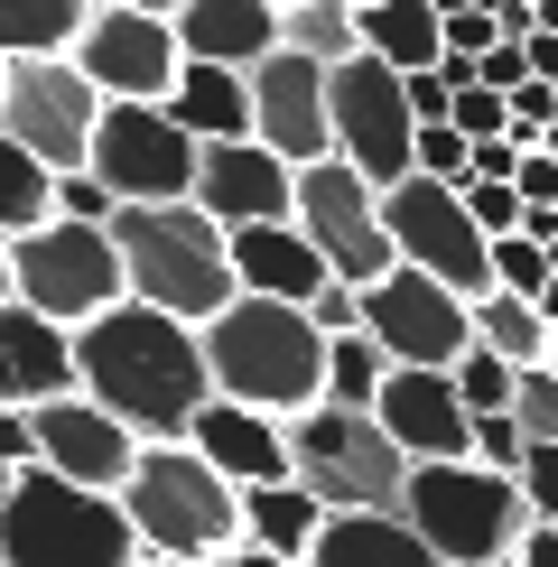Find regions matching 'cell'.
<instances>
[{"label": "cell", "mask_w": 558, "mask_h": 567, "mask_svg": "<svg viewBox=\"0 0 558 567\" xmlns=\"http://www.w3.org/2000/svg\"><path fill=\"white\" fill-rule=\"evenodd\" d=\"M242 493V539L251 549H270V558H308V539L326 522V503L298 475H270V484H232Z\"/></svg>", "instance_id": "cell-26"}, {"label": "cell", "mask_w": 558, "mask_h": 567, "mask_svg": "<svg viewBox=\"0 0 558 567\" xmlns=\"http://www.w3.org/2000/svg\"><path fill=\"white\" fill-rule=\"evenodd\" d=\"M65 56H75V75L103 93V103H168V84H177V29L158 10H112V0H93L84 29L65 38Z\"/></svg>", "instance_id": "cell-15"}, {"label": "cell", "mask_w": 558, "mask_h": 567, "mask_svg": "<svg viewBox=\"0 0 558 567\" xmlns=\"http://www.w3.org/2000/svg\"><path fill=\"white\" fill-rule=\"evenodd\" d=\"M382 233H391V261H410V270H428V279H447L456 298H484L494 289V270H484V233L475 215H465V196L447 177H391L382 196Z\"/></svg>", "instance_id": "cell-10"}, {"label": "cell", "mask_w": 558, "mask_h": 567, "mask_svg": "<svg viewBox=\"0 0 558 567\" xmlns=\"http://www.w3.org/2000/svg\"><path fill=\"white\" fill-rule=\"evenodd\" d=\"M186 205H205L224 233H232V224H279V215H289V158L261 150L251 131H232V140H196V177H186Z\"/></svg>", "instance_id": "cell-18"}, {"label": "cell", "mask_w": 558, "mask_h": 567, "mask_svg": "<svg viewBox=\"0 0 558 567\" xmlns=\"http://www.w3.org/2000/svg\"><path fill=\"white\" fill-rule=\"evenodd\" d=\"M326 150H335L354 177H372V186L410 177V103H401V65L363 56V47L326 65Z\"/></svg>", "instance_id": "cell-11"}, {"label": "cell", "mask_w": 558, "mask_h": 567, "mask_svg": "<svg viewBox=\"0 0 558 567\" xmlns=\"http://www.w3.org/2000/svg\"><path fill=\"white\" fill-rule=\"evenodd\" d=\"M0 261H10V298H29L38 317H56V326H84V317H103V307L122 298V261H112L103 224L46 215L29 233H10Z\"/></svg>", "instance_id": "cell-8"}, {"label": "cell", "mask_w": 558, "mask_h": 567, "mask_svg": "<svg viewBox=\"0 0 558 567\" xmlns=\"http://www.w3.org/2000/svg\"><path fill=\"white\" fill-rule=\"evenodd\" d=\"M196 344H205V382H215L224 400H242V410L289 419V410H308V400H317L326 336L308 326V307H289V298L232 289L215 317L196 326Z\"/></svg>", "instance_id": "cell-2"}, {"label": "cell", "mask_w": 558, "mask_h": 567, "mask_svg": "<svg viewBox=\"0 0 558 567\" xmlns=\"http://www.w3.org/2000/svg\"><path fill=\"white\" fill-rule=\"evenodd\" d=\"M549 363H558V336H549Z\"/></svg>", "instance_id": "cell-50"}, {"label": "cell", "mask_w": 558, "mask_h": 567, "mask_svg": "<svg viewBox=\"0 0 558 567\" xmlns=\"http://www.w3.org/2000/svg\"><path fill=\"white\" fill-rule=\"evenodd\" d=\"M112 10H158V19H168V10H177V0H112Z\"/></svg>", "instance_id": "cell-47"}, {"label": "cell", "mask_w": 558, "mask_h": 567, "mask_svg": "<svg viewBox=\"0 0 558 567\" xmlns=\"http://www.w3.org/2000/svg\"><path fill=\"white\" fill-rule=\"evenodd\" d=\"M279 47H298V56H317V65L354 56V0H289V10H279Z\"/></svg>", "instance_id": "cell-31"}, {"label": "cell", "mask_w": 558, "mask_h": 567, "mask_svg": "<svg viewBox=\"0 0 558 567\" xmlns=\"http://www.w3.org/2000/svg\"><path fill=\"white\" fill-rule=\"evenodd\" d=\"M93 112H103V93L75 75V56H0V131L38 158L46 177L84 168Z\"/></svg>", "instance_id": "cell-12"}, {"label": "cell", "mask_w": 558, "mask_h": 567, "mask_svg": "<svg viewBox=\"0 0 558 567\" xmlns=\"http://www.w3.org/2000/svg\"><path fill=\"white\" fill-rule=\"evenodd\" d=\"M354 10H363V0H354Z\"/></svg>", "instance_id": "cell-52"}, {"label": "cell", "mask_w": 558, "mask_h": 567, "mask_svg": "<svg viewBox=\"0 0 558 567\" xmlns=\"http://www.w3.org/2000/svg\"><path fill=\"white\" fill-rule=\"evenodd\" d=\"M270 10H289V0H270Z\"/></svg>", "instance_id": "cell-51"}, {"label": "cell", "mask_w": 558, "mask_h": 567, "mask_svg": "<svg viewBox=\"0 0 558 567\" xmlns=\"http://www.w3.org/2000/svg\"><path fill=\"white\" fill-rule=\"evenodd\" d=\"M224 261H232V289L289 298V307L326 279V261L308 251V233H298L289 215H279V224H232V233H224Z\"/></svg>", "instance_id": "cell-22"}, {"label": "cell", "mask_w": 558, "mask_h": 567, "mask_svg": "<svg viewBox=\"0 0 558 567\" xmlns=\"http://www.w3.org/2000/svg\"><path fill=\"white\" fill-rule=\"evenodd\" d=\"M382 372H391V353L372 344L363 326H344V336H326V372H317V400H335V410H363Z\"/></svg>", "instance_id": "cell-30"}, {"label": "cell", "mask_w": 558, "mask_h": 567, "mask_svg": "<svg viewBox=\"0 0 558 567\" xmlns=\"http://www.w3.org/2000/svg\"><path fill=\"white\" fill-rule=\"evenodd\" d=\"M168 29H177V56L251 65V56H270V47H279V10H270V0H177Z\"/></svg>", "instance_id": "cell-23"}, {"label": "cell", "mask_w": 558, "mask_h": 567, "mask_svg": "<svg viewBox=\"0 0 558 567\" xmlns=\"http://www.w3.org/2000/svg\"><path fill=\"white\" fill-rule=\"evenodd\" d=\"M382 186L354 177L335 150L308 158V168H289V224L308 233V251L326 261V279H344V289H363V279L391 270V233H382Z\"/></svg>", "instance_id": "cell-9"}, {"label": "cell", "mask_w": 558, "mask_h": 567, "mask_svg": "<svg viewBox=\"0 0 558 567\" xmlns=\"http://www.w3.org/2000/svg\"><path fill=\"white\" fill-rule=\"evenodd\" d=\"M503 567H558V530L549 522H521V539H512Z\"/></svg>", "instance_id": "cell-42"}, {"label": "cell", "mask_w": 558, "mask_h": 567, "mask_svg": "<svg viewBox=\"0 0 558 567\" xmlns=\"http://www.w3.org/2000/svg\"><path fill=\"white\" fill-rule=\"evenodd\" d=\"M84 168L112 186V205H158V196H186V177H196V140L168 122V103H103V112H93Z\"/></svg>", "instance_id": "cell-14"}, {"label": "cell", "mask_w": 558, "mask_h": 567, "mask_svg": "<svg viewBox=\"0 0 558 567\" xmlns=\"http://www.w3.org/2000/svg\"><path fill=\"white\" fill-rule=\"evenodd\" d=\"M447 75H437V65H410V75H401V103H410V122H447Z\"/></svg>", "instance_id": "cell-41"}, {"label": "cell", "mask_w": 558, "mask_h": 567, "mask_svg": "<svg viewBox=\"0 0 558 567\" xmlns=\"http://www.w3.org/2000/svg\"><path fill=\"white\" fill-rule=\"evenodd\" d=\"M354 47L382 65H437V0H363L354 10Z\"/></svg>", "instance_id": "cell-27"}, {"label": "cell", "mask_w": 558, "mask_h": 567, "mask_svg": "<svg viewBox=\"0 0 558 567\" xmlns=\"http://www.w3.org/2000/svg\"><path fill=\"white\" fill-rule=\"evenodd\" d=\"M242 93H251V140L279 150L289 168L326 158V65L298 56V47H270V56L242 65Z\"/></svg>", "instance_id": "cell-16"}, {"label": "cell", "mask_w": 558, "mask_h": 567, "mask_svg": "<svg viewBox=\"0 0 558 567\" xmlns=\"http://www.w3.org/2000/svg\"><path fill=\"white\" fill-rule=\"evenodd\" d=\"M75 336V391L103 400L131 437H186L196 400L215 391L205 382V344L196 326L168 317V307H140V298H112L103 317L65 326Z\"/></svg>", "instance_id": "cell-1"}, {"label": "cell", "mask_w": 558, "mask_h": 567, "mask_svg": "<svg viewBox=\"0 0 558 567\" xmlns=\"http://www.w3.org/2000/svg\"><path fill=\"white\" fill-rule=\"evenodd\" d=\"M29 465V410H0V484Z\"/></svg>", "instance_id": "cell-43"}, {"label": "cell", "mask_w": 558, "mask_h": 567, "mask_svg": "<svg viewBox=\"0 0 558 567\" xmlns=\"http://www.w3.org/2000/svg\"><path fill=\"white\" fill-rule=\"evenodd\" d=\"M0 567H140V539L103 484L19 465L0 484Z\"/></svg>", "instance_id": "cell-6"}, {"label": "cell", "mask_w": 558, "mask_h": 567, "mask_svg": "<svg viewBox=\"0 0 558 567\" xmlns=\"http://www.w3.org/2000/svg\"><path fill=\"white\" fill-rule=\"evenodd\" d=\"M140 567H196V558H140Z\"/></svg>", "instance_id": "cell-48"}, {"label": "cell", "mask_w": 558, "mask_h": 567, "mask_svg": "<svg viewBox=\"0 0 558 567\" xmlns=\"http://www.w3.org/2000/svg\"><path fill=\"white\" fill-rule=\"evenodd\" d=\"M354 326L391 353V363H437V372H447L456 353L475 344V326H465V298L447 289V279L410 270V261H391L382 279H363V289H354Z\"/></svg>", "instance_id": "cell-13"}, {"label": "cell", "mask_w": 558, "mask_h": 567, "mask_svg": "<svg viewBox=\"0 0 558 567\" xmlns=\"http://www.w3.org/2000/svg\"><path fill=\"white\" fill-rule=\"evenodd\" d=\"M503 410H512V429H521L530 446H558V363H549V353L512 372V400H503Z\"/></svg>", "instance_id": "cell-33"}, {"label": "cell", "mask_w": 558, "mask_h": 567, "mask_svg": "<svg viewBox=\"0 0 558 567\" xmlns=\"http://www.w3.org/2000/svg\"><path fill=\"white\" fill-rule=\"evenodd\" d=\"M456 196H465V215H475V233H512L521 224V196L494 186V177H456Z\"/></svg>", "instance_id": "cell-40"}, {"label": "cell", "mask_w": 558, "mask_h": 567, "mask_svg": "<svg viewBox=\"0 0 558 567\" xmlns=\"http://www.w3.org/2000/svg\"><path fill=\"white\" fill-rule=\"evenodd\" d=\"M363 410H372V429L401 446V456H465V419H475L437 363H391Z\"/></svg>", "instance_id": "cell-19"}, {"label": "cell", "mask_w": 558, "mask_h": 567, "mask_svg": "<svg viewBox=\"0 0 558 567\" xmlns=\"http://www.w3.org/2000/svg\"><path fill=\"white\" fill-rule=\"evenodd\" d=\"M112 261H122V298L140 307H168V317L205 326L232 298V261H224V224L186 196L158 205H112Z\"/></svg>", "instance_id": "cell-4"}, {"label": "cell", "mask_w": 558, "mask_h": 567, "mask_svg": "<svg viewBox=\"0 0 558 567\" xmlns=\"http://www.w3.org/2000/svg\"><path fill=\"white\" fill-rule=\"evenodd\" d=\"M215 567H308V558H270V549H251V539H232Z\"/></svg>", "instance_id": "cell-45"}, {"label": "cell", "mask_w": 558, "mask_h": 567, "mask_svg": "<svg viewBox=\"0 0 558 567\" xmlns=\"http://www.w3.org/2000/svg\"><path fill=\"white\" fill-rule=\"evenodd\" d=\"M530 307H540V326H549V336H558V270L540 279V298H530Z\"/></svg>", "instance_id": "cell-46"}, {"label": "cell", "mask_w": 558, "mask_h": 567, "mask_svg": "<svg viewBox=\"0 0 558 567\" xmlns=\"http://www.w3.org/2000/svg\"><path fill=\"white\" fill-rule=\"evenodd\" d=\"M46 215H65V224H112V186L93 177V168H56V177H46Z\"/></svg>", "instance_id": "cell-36"}, {"label": "cell", "mask_w": 558, "mask_h": 567, "mask_svg": "<svg viewBox=\"0 0 558 567\" xmlns=\"http://www.w3.org/2000/svg\"><path fill=\"white\" fill-rule=\"evenodd\" d=\"M112 503H122L140 558H196V567H215L232 539H242V493H232L186 437H140L131 446V475L112 484Z\"/></svg>", "instance_id": "cell-3"}, {"label": "cell", "mask_w": 558, "mask_h": 567, "mask_svg": "<svg viewBox=\"0 0 558 567\" xmlns=\"http://www.w3.org/2000/svg\"><path fill=\"white\" fill-rule=\"evenodd\" d=\"M512 484H521L530 522H549V530H558V446H521V465H512Z\"/></svg>", "instance_id": "cell-38"}, {"label": "cell", "mask_w": 558, "mask_h": 567, "mask_svg": "<svg viewBox=\"0 0 558 567\" xmlns=\"http://www.w3.org/2000/svg\"><path fill=\"white\" fill-rule=\"evenodd\" d=\"M0 298H10V261H0Z\"/></svg>", "instance_id": "cell-49"}, {"label": "cell", "mask_w": 558, "mask_h": 567, "mask_svg": "<svg viewBox=\"0 0 558 567\" xmlns=\"http://www.w3.org/2000/svg\"><path fill=\"white\" fill-rule=\"evenodd\" d=\"M521 429H512V410H475V419H465V456H475V465H494V475H512V465H521Z\"/></svg>", "instance_id": "cell-37"}, {"label": "cell", "mask_w": 558, "mask_h": 567, "mask_svg": "<svg viewBox=\"0 0 558 567\" xmlns=\"http://www.w3.org/2000/svg\"><path fill=\"white\" fill-rule=\"evenodd\" d=\"M93 0H0V56H65Z\"/></svg>", "instance_id": "cell-29"}, {"label": "cell", "mask_w": 558, "mask_h": 567, "mask_svg": "<svg viewBox=\"0 0 558 567\" xmlns=\"http://www.w3.org/2000/svg\"><path fill=\"white\" fill-rule=\"evenodd\" d=\"M521 65H530L540 84H558V29H530V38H521Z\"/></svg>", "instance_id": "cell-44"}, {"label": "cell", "mask_w": 558, "mask_h": 567, "mask_svg": "<svg viewBox=\"0 0 558 567\" xmlns=\"http://www.w3.org/2000/svg\"><path fill=\"white\" fill-rule=\"evenodd\" d=\"M308 567H447V558L418 549L401 512H326L308 539Z\"/></svg>", "instance_id": "cell-24"}, {"label": "cell", "mask_w": 558, "mask_h": 567, "mask_svg": "<svg viewBox=\"0 0 558 567\" xmlns=\"http://www.w3.org/2000/svg\"><path fill=\"white\" fill-rule=\"evenodd\" d=\"M56 391H75V336L29 298H0V410H38Z\"/></svg>", "instance_id": "cell-20"}, {"label": "cell", "mask_w": 558, "mask_h": 567, "mask_svg": "<svg viewBox=\"0 0 558 567\" xmlns=\"http://www.w3.org/2000/svg\"><path fill=\"white\" fill-rule=\"evenodd\" d=\"M465 326H475V344H484V353H503L512 372L549 353V326H540V307H530V298H512V289H484V298H465Z\"/></svg>", "instance_id": "cell-28"}, {"label": "cell", "mask_w": 558, "mask_h": 567, "mask_svg": "<svg viewBox=\"0 0 558 567\" xmlns=\"http://www.w3.org/2000/svg\"><path fill=\"white\" fill-rule=\"evenodd\" d=\"M484 270H494V289H512V298H540V279H549L540 243H530L521 224H512V233H484Z\"/></svg>", "instance_id": "cell-34"}, {"label": "cell", "mask_w": 558, "mask_h": 567, "mask_svg": "<svg viewBox=\"0 0 558 567\" xmlns=\"http://www.w3.org/2000/svg\"><path fill=\"white\" fill-rule=\"evenodd\" d=\"M279 446H289V475L317 493L326 512H391L401 503V446L372 429V410H335V400H308V410L279 419Z\"/></svg>", "instance_id": "cell-7"}, {"label": "cell", "mask_w": 558, "mask_h": 567, "mask_svg": "<svg viewBox=\"0 0 558 567\" xmlns=\"http://www.w3.org/2000/svg\"><path fill=\"white\" fill-rule=\"evenodd\" d=\"M391 512L418 530V549L447 558V567H503L521 522H530L521 484L494 475V465H475V456H410Z\"/></svg>", "instance_id": "cell-5"}, {"label": "cell", "mask_w": 558, "mask_h": 567, "mask_svg": "<svg viewBox=\"0 0 558 567\" xmlns=\"http://www.w3.org/2000/svg\"><path fill=\"white\" fill-rule=\"evenodd\" d=\"M29 224H46V168L19 150L10 131H0V243H10V233H29Z\"/></svg>", "instance_id": "cell-32"}, {"label": "cell", "mask_w": 558, "mask_h": 567, "mask_svg": "<svg viewBox=\"0 0 558 567\" xmlns=\"http://www.w3.org/2000/svg\"><path fill=\"white\" fill-rule=\"evenodd\" d=\"M168 122L186 140H232L251 131V93H242V65H205V56H177V84H168Z\"/></svg>", "instance_id": "cell-25"}, {"label": "cell", "mask_w": 558, "mask_h": 567, "mask_svg": "<svg viewBox=\"0 0 558 567\" xmlns=\"http://www.w3.org/2000/svg\"><path fill=\"white\" fill-rule=\"evenodd\" d=\"M447 122H456L465 140H503V131H512V112H503V93H494V84H456V93H447Z\"/></svg>", "instance_id": "cell-39"}, {"label": "cell", "mask_w": 558, "mask_h": 567, "mask_svg": "<svg viewBox=\"0 0 558 567\" xmlns=\"http://www.w3.org/2000/svg\"><path fill=\"white\" fill-rule=\"evenodd\" d=\"M447 382H456L465 410H503V400H512V363H503V353H484V344H465L456 363H447Z\"/></svg>", "instance_id": "cell-35"}, {"label": "cell", "mask_w": 558, "mask_h": 567, "mask_svg": "<svg viewBox=\"0 0 558 567\" xmlns=\"http://www.w3.org/2000/svg\"><path fill=\"white\" fill-rule=\"evenodd\" d=\"M186 446H196V456L215 465L224 484H270V475H289L279 419H270V410H242V400H224V391H205V400H196V419H186Z\"/></svg>", "instance_id": "cell-21"}, {"label": "cell", "mask_w": 558, "mask_h": 567, "mask_svg": "<svg viewBox=\"0 0 558 567\" xmlns=\"http://www.w3.org/2000/svg\"><path fill=\"white\" fill-rule=\"evenodd\" d=\"M131 429L103 410V400H84V391H56V400H38L29 410V465H46V475H65V484H122L131 475Z\"/></svg>", "instance_id": "cell-17"}]
</instances>
